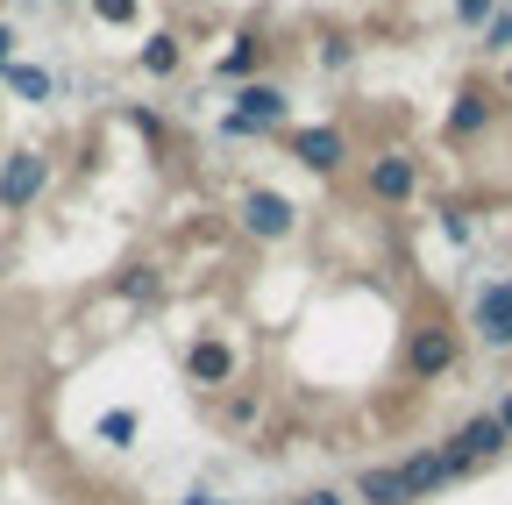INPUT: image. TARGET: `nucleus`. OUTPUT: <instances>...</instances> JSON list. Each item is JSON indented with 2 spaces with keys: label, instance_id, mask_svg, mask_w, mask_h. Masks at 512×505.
I'll return each instance as SVG.
<instances>
[{
  "label": "nucleus",
  "instance_id": "obj_1",
  "mask_svg": "<svg viewBox=\"0 0 512 505\" xmlns=\"http://www.w3.org/2000/svg\"><path fill=\"white\" fill-rule=\"evenodd\" d=\"M470 335H477L484 349H505V356H512V278L477 285V299H470Z\"/></svg>",
  "mask_w": 512,
  "mask_h": 505
},
{
  "label": "nucleus",
  "instance_id": "obj_2",
  "mask_svg": "<svg viewBox=\"0 0 512 505\" xmlns=\"http://www.w3.org/2000/svg\"><path fill=\"white\" fill-rule=\"evenodd\" d=\"M235 214H242V228H249L256 242H285V235L299 228V207H292L285 193H264V185H256V193H242Z\"/></svg>",
  "mask_w": 512,
  "mask_h": 505
},
{
  "label": "nucleus",
  "instance_id": "obj_3",
  "mask_svg": "<svg viewBox=\"0 0 512 505\" xmlns=\"http://www.w3.org/2000/svg\"><path fill=\"white\" fill-rule=\"evenodd\" d=\"M242 129H256V136H271V129H285V114H292V93L285 86H271V79H249L242 93H235V107H228Z\"/></svg>",
  "mask_w": 512,
  "mask_h": 505
},
{
  "label": "nucleus",
  "instance_id": "obj_4",
  "mask_svg": "<svg viewBox=\"0 0 512 505\" xmlns=\"http://www.w3.org/2000/svg\"><path fill=\"white\" fill-rule=\"evenodd\" d=\"M456 370V335L448 328H413L406 335V377L413 385H434V377Z\"/></svg>",
  "mask_w": 512,
  "mask_h": 505
},
{
  "label": "nucleus",
  "instance_id": "obj_5",
  "mask_svg": "<svg viewBox=\"0 0 512 505\" xmlns=\"http://www.w3.org/2000/svg\"><path fill=\"white\" fill-rule=\"evenodd\" d=\"M413 193H420V164H413L406 150H377V157H370V200L406 207Z\"/></svg>",
  "mask_w": 512,
  "mask_h": 505
},
{
  "label": "nucleus",
  "instance_id": "obj_6",
  "mask_svg": "<svg viewBox=\"0 0 512 505\" xmlns=\"http://www.w3.org/2000/svg\"><path fill=\"white\" fill-rule=\"evenodd\" d=\"M43 185H50V157H43V150H15L8 164H0V207H8V214L29 207Z\"/></svg>",
  "mask_w": 512,
  "mask_h": 505
},
{
  "label": "nucleus",
  "instance_id": "obj_7",
  "mask_svg": "<svg viewBox=\"0 0 512 505\" xmlns=\"http://www.w3.org/2000/svg\"><path fill=\"white\" fill-rule=\"evenodd\" d=\"M448 441L463 449V463H470V470H484V463H498V456L512 449L505 427H498V413H470V420H463L456 434H448Z\"/></svg>",
  "mask_w": 512,
  "mask_h": 505
},
{
  "label": "nucleus",
  "instance_id": "obj_8",
  "mask_svg": "<svg viewBox=\"0 0 512 505\" xmlns=\"http://www.w3.org/2000/svg\"><path fill=\"white\" fill-rule=\"evenodd\" d=\"M292 157L306 164V171H342V157H349V136L342 129H292Z\"/></svg>",
  "mask_w": 512,
  "mask_h": 505
},
{
  "label": "nucleus",
  "instance_id": "obj_9",
  "mask_svg": "<svg viewBox=\"0 0 512 505\" xmlns=\"http://www.w3.org/2000/svg\"><path fill=\"white\" fill-rule=\"evenodd\" d=\"M185 377H192V385H207V392H221V385H235V349L228 342H192L185 349Z\"/></svg>",
  "mask_w": 512,
  "mask_h": 505
},
{
  "label": "nucleus",
  "instance_id": "obj_10",
  "mask_svg": "<svg viewBox=\"0 0 512 505\" xmlns=\"http://www.w3.org/2000/svg\"><path fill=\"white\" fill-rule=\"evenodd\" d=\"M484 121H491V93L484 86H463L456 107H448V121H441V136L448 143H470V136H484Z\"/></svg>",
  "mask_w": 512,
  "mask_h": 505
},
{
  "label": "nucleus",
  "instance_id": "obj_11",
  "mask_svg": "<svg viewBox=\"0 0 512 505\" xmlns=\"http://www.w3.org/2000/svg\"><path fill=\"white\" fill-rule=\"evenodd\" d=\"M356 498H363V505H413V491H406L399 463H377V470H363V477H356Z\"/></svg>",
  "mask_w": 512,
  "mask_h": 505
},
{
  "label": "nucleus",
  "instance_id": "obj_12",
  "mask_svg": "<svg viewBox=\"0 0 512 505\" xmlns=\"http://www.w3.org/2000/svg\"><path fill=\"white\" fill-rule=\"evenodd\" d=\"M0 79H8V86H15L22 100H50V93H57V79H50L43 65H8V72H0Z\"/></svg>",
  "mask_w": 512,
  "mask_h": 505
},
{
  "label": "nucleus",
  "instance_id": "obj_13",
  "mask_svg": "<svg viewBox=\"0 0 512 505\" xmlns=\"http://www.w3.org/2000/svg\"><path fill=\"white\" fill-rule=\"evenodd\" d=\"M256 57H264V43H256V36H235V50L221 57V79H249Z\"/></svg>",
  "mask_w": 512,
  "mask_h": 505
},
{
  "label": "nucleus",
  "instance_id": "obj_14",
  "mask_svg": "<svg viewBox=\"0 0 512 505\" xmlns=\"http://www.w3.org/2000/svg\"><path fill=\"white\" fill-rule=\"evenodd\" d=\"M143 72H157V79L178 72V36H150V43H143Z\"/></svg>",
  "mask_w": 512,
  "mask_h": 505
},
{
  "label": "nucleus",
  "instance_id": "obj_15",
  "mask_svg": "<svg viewBox=\"0 0 512 505\" xmlns=\"http://www.w3.org/2000/svg\"><path fill=\"white\" fill-rule=\"evenodd\" d=\"M484 50H491V57H512V8H498V15L484 22Z\"/></svg>",
  "mask_w": 512,
  "mask_h": 505
},
{
  "label": "nucleus",
  "instance_id": "obj_16",
  "mask_svg": "<svg viewBox=\"0 0 512 505\" xmlns=\"http://www.w3.org/2000/svg\"><path fill=\"white\" fill-rule=\"evenodd\" d=\"M100 441H114V449H128V441H136V413H107V420H100Z\"/></svg>",
  "mask_w": 512,
  "mask_h": 505
},
{
  "label": "nucleus",
  "instance_id": "obj_17",
  "mask_svg": "<svg viewBox=\"0 0 512 505\" xmlns=\"http://www.w3.org/2000/svg\"><path fill=\"white\" fill-rule=\"evenodd\" d=\"M456 15H463V29H484L498 15V0H456Z\"/></svg>",
  "mask_w": 512,
  "mask_h": 505
},
{
  "label": "nucleus",
  "instance_id": "obj_18",
  "mask_svg": "<svg viewBox=\"0 0 512 505\" xmlns=\"http://www.w3.org/2000/svg\"><path fill=\"white\" fill-rule=\"evenodd\" d=\"M121 292H128V299H150V292H157V271H150V264H136V271L121 278Z\"/></svg>",
  "mask_w": 512,
  "mask_h": 505
},
{
  "label": "nucleus",
  "instance_id": "obj_19",
  "mask_svg": "<svg viewBox=\"0 0 512 505\" xmlns=\"http://www.w3.org/2000/svg\"><path fill=\"white\" fill-rule=\"evenodd\" d=\"M349 57H356V50H349L342 36H328V43H320V72H342V65H349Z\"/></svg>",
  "mask_w": 512,
  "mask_h": 505
},
{
  "label": "nucleus",
  "instance_id": "obj_20",
  "mask_svg": "<svg viewBox=\"0 0 512 505\" xmlns=\"http://www.w3.org/2000/svg\"><path fill=\"white\" fill-rule=\"evenodd\" d=\"M100 22H136V0H93Z\"/></svg>",
  "mask_w": 512,
  "mask_h": 505
},
{
  "label": "nucleus",
  "instance_id": "obj_21",
  "mask_svg": "<svg viewBox=\"0 0 512 505\" xmlns=\"http://www.w3.org/2000/svg\"><path fill=\"white\" fill-rule=\"evenodd\" d=\"M441 235H448V242H470V214L448 207V214H441Z\"/></svg>",
  "mask_w": 512,
  "mask_h": 505
},
{
  "label": "nucleus",
  "instance_id": "obj_22",
  "mask_svg": "<svg viewBox=\"0 0 512 505\" xmlns=\"http://www.w3.org/2000/svg\"><path fill=\"white\" fill-rule=\"evenodd\" d=\"M292 505H349V498H342V491H328V484H320V491H299Z\"/></svg>",
  "mask_w": 512,
  "mask_h": 505
},
{
  "label": "nucleus",
  "instance_id": "obj_23",
  "mask_svg": "<svg viewBox=\"0 0 512 505\" xmlns=\"http://www.w3.org/2000/svg\"><path fill=\"white\" fill-rule=\"evenodd\" d=\"M15 43H22V36H15L8 22H0V72H8V65H15Z\"/></svg>",
  "mask_w": 512,
  "mask_h": 505
},
{
  "label": "nucleus",
  "instance_id": "obj_24",
  "mask_svg": "<svg viewBox=\"0 0 512 505\" xmlns=\"http://www.w3.org/2000/svg\"><path fill=\"white\" fill-rule=\"evenodd\" d=\"M491 413H498V427H505V441H512V392H505V399H498Z\"/></svg>",
  "mask_w": 512,
  "mask_h": 505
},
{
  "label": "nucleus",
  "instance_id": "obj_25",
  "mask_svg": "<svg viewBox=\"0 0 512 505\" xmlns=\"http://www.w3.org/2000/svg\"><path fill=\"white\" fill-rule=\"evenodd\" d=\"M185 505H228V498H207V491H192V498H185Z\"/></svg>",
  "mask_w": 512,
  "mask_h": 505
},
{
  "label": "nucleus",
  "instance_id": "obj_26",
  "mask_svg": "<svg viewBox=\"0 0 512 505\" xmlns=\"http://www.w3.org/2000/svg\"><path fill=\"white\" fill-rule=\"evenodd\" d=\"M505 93H512V65H505Z\"/></svg>",
  "mask_w": 512,
  "mask_h": 505
}]
</instances>
